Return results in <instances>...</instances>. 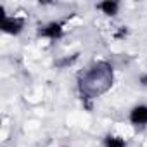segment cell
<instances>
[{"label": "cell", "mask_w": 147, "mask_h": 147, "mask_svg": "<svg viewBox=\"0 0 147 147\" xmlns=\"http://www.w3.org/2000/svg\"><path fill=\"white\" fill-rule=\"evenodd\" d=\"M113 82V71L111 66L106 62H99L95 64L82 82V90L85 94V97H95L100 95L102 92H106L111 87Z\"/></svg>", "instance_id": "obj_1"}, {"label": "cell", "mask_w": 147, "mask_h": 147, "mask_svg": "<svg viewBox=\"0 0 147 147\" xmlns=\"http://www.w3.org/2000/svg\"><path fill=\"white\" fill-rule=\"evenodd\" d=\"M23 28V19H18V18H7L4 16V21H2V30L7 31V33H19Z\"/></svg>", "instance_id": "obj_2"}, {"label": "cell", "mask_w": 147, "mask_h": 147, "mask_svg": "<svg viewBox=\"0 0 147 147\" xmlns=\"http://www.w3.org/2000/svg\"><path fill=\"white\" fill-rule=\"evenodd\" d=\"M130 119H131V123H135V125H144V123H147V107H145V106L135 107V109L131 111V114H130Z\"/></svg>", "instance_id": "obj_3"}, {"label": "cell", "mask_w": 147, "mask_h": 147, "mask_svg": "<svg viewBox=\"0 0 147 147\" xmlns=\"http://www.w3.org/2000/svg\"><path fill=\"white\" fill-rule=\"evenodd\" d=\"M62 33V26L59 24V23H50V24H47L43 30H40V35L42 36H49V38H55V36H59Z\"/></svg>", "instance_id": "obj_4"}, {"label": "cell", "mask_w": 147, "mask_h": 147, "mask_svg": "<svg viewBox=\"0 0 147 147\" xmlns=\"http://www.w3.org/2000/svg\"><path fill=\"white\" fill-rule=\"evenodd\" d=\"M99 9L104 11V14H107V16H114V14L118 12V4L107 0V2H102V4L99 5Z\"/></svg>", "instance_id": "obj_5"}, {"label": "cell", "mask_w": 147, "mask_h": 147, "mask_svg": "<svg viewBox=\"0 0 147 147\" xmlns=\"http://www.w3.org/2000/svg\"><path fill=\"white\" fill-rule=\"evenodd\" d=\"M106 147H125V140L118 137H107L106 138Z\"/></svg>", "instance_id": "obj_6"}, {"label": "cell", "mask_w": 147, "mask_h": 147, "mask_svg": "<svg viewBox=\"0 0 147 147\" xmlns=\"http://www.w3.org/2000/svg\"><path fill=\"white\" fill-rule=\"evenodd\" d=\"M140 83H142V85H145V87H147V75H144V76H142V78H140Z\"/></svg>", "instance_id": "obj_7"}]
</instances>
